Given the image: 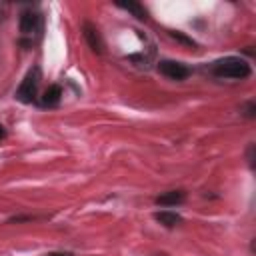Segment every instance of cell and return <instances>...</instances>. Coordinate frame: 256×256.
I'll use <instances>...</instances> for the list:
<instances>
[{"label": "cell", "mask_w": 256, "mask_h": 256, "mask_svg": "<svg viewBox=\"0 0 256 256\" xmlns=\"http://www.w3.org/2000/svg\"><path fill=\"white\" fill-rule=\"evenodd\" d=\"M212 72L218 78H232V80H244L250 76V64L238 56H226L222 60H216L212 64Z\"/></svg>", "instance_id": "6da1fadb"}, {"label": "cell", "mask_w": 256, "mask_h": 256, "mask_svg": "<svg viewBox=\"0 0 256 256\" xmlns=\"http://www.w3.org/2000/svg\"><path fill=\"white\" fill-rule=\"evenodd\" d=\"M38 86H40V68L34 66L26 72L24 80L20 82L18 90H16V100L24 102V104H32L36 100L38 94Z\"/></svg>", "instance_id": "7a4b0ae2"}, {"label": "cell", "mask_w": 256, "mask_h": 256, "mask_svg": "<svg viewBox=\"0 0 256 256\" xmlns=\"http://www.w3.org/2000/svg\"><path fill=\"white\" fill-rule=\"evenodd\" d=\"M158 70L170 80H184V78L190 76V68L180 64V62H176V60H162L158 64Z\"/></svg>", "instance_id": "3957f363"}, {"label": "cell", "mask_w": 256, "mask_h": 256, "mask_svg": "<svg viewBox=\"0 0 256 256\" xmlns=\"http://www.w3.org/2000/svg\"><path fill=\"white\" fill-rule=\"evenodd\" d=\"M82 30H84V38H86L88 46L92 48V52L102 54V52H104V42H102V36H100V32H98V28L92 26L90 22H86V24L82 26Z\"/></svg>", "instance_id": "277c9868"}, {"label": "cell", "mask_w": 256, "mask_h": 256, "mask_svg": "<svg viewBox=\"0 0 256 256\" xmlns=\"http://www.w3.org/2000/svg\"><path fill=\"white\" fill-rule=\"evenodd\" d=\"M38 30H40V14L32 12V10L22 12V16H20V32L22 34H34Z\"/></svg>", "instance_id": "5b68a950"}, {"label": "cell", "mask_w": 256, "mask_h": 256, "mask_svg": "<svg viewBox=\"0 0 256 256\" xmlns=\"http://www.w3.org/2000/svg\"><path fill=\"white\" fill-rule=\"evenodd\" d=\"M154 202L158 206H176V204L184 202V192L182 190H170V192H164V194L156 196Z\"/></svg>", "instance_id": "8992f818"}, {"label": "cell", "mask_w": 256, "mask_h": 256, "mask_svg": "<svg viewBox=\"0 0 256 256\" xmlns=\"http://www.w3.org/2000/svg\"><path fill=\"white\" fill-rule=\"evenodd\" d=\"M162 226H166V228H174L176 224H180L182 222V218L176 214V212H170V210H162V212H156V216H154Z\"/></svg>", "instance_id": "52a82bcc"}, {"label": "cell", "mask_w": 256, "mask_h": 256, "mask_svg": "<svg viewBox=\"0 0 256 256\" xmlns=\"http://www.w3.org/2000/svg\"><path fill=\"white\" fill-rule=\"evenodd\" d=\"M60 98H62V88H60L58 84H52V86L44 92L42 104H44V106H56V104L60 102Z\"/></svg>", "instance_id": "ba28073f"}, {"label": "cell", "mask_w": 256, "mask_h": 256, "mask_svg": "<svg viewBox=\"0 0 256 256\" xmlns=\"http://www.w3.org/2000/svg\"><path fill=\"white\" fill-rule=\"evenodd\" d=\"M118 6L124 8V10H128V12H132L138 20H146V10L140 4H136V2H118Z\"/></svg>", "instance_id": "9c48e42d"}, {"label": "cell", "mask_w": 256, "mask_h": 256, "mask_svg": "<svg viewBox=\"0 0 256 256\" xmlns=\"http://www.w3.org/2000/svg\"><path fill=\"white\" fill-rule=\"evenodd\" d=\"M172 36H174V38H178L180 42H186V44H190V46H194V42H192L190 38H186V36H182L180 32H172Z\"/></svg>", "instance_id": "30bf717a"}, {"label": "cell", "mask_w": 256, "mask_h": 256, "mask_svg": "<svg viewBox=\"0 0 256 256\" xmlns=\"http://www.w3.org/2000/svg\"><path fill=\"white\" fill-rule=\"evenodd\" d=\"M48 256H72L70 252H50Z\"/></svg>", "instance_id": "8fae6325"}, {"label": "cell", "mask_w": 256, "mask_h": 256, "mask_svg": "<svg viewBox=\"0 0 256 256\" xmlns=\"http://www.w3.org/2000/svg\"><path fill=\"white\" fill-rule=\"evenodd\" d=\"M6 136V130H4V126H0V140Z\"/></svg>", "instance_id": "7c38bea8"}]
</instances>
